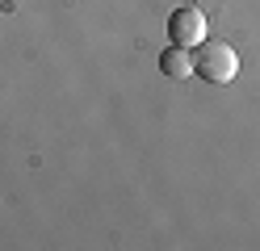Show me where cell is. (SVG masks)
<instances>
[{"instance_id":"3","label":"cell","mask_w":260,"mask_h":251,"mask_svg":"<svg viewBox=\"0 0 260 251\" xmlns=\"http://www.w3.org/2000/svg\"><path fill=\"white\" fill-rule=\"evenodd\" d=\"M159 71L172 76V80H189V76H193V59H189V50H185V46L164 50V55H159Z\"/></svg>"},{"instance_id":"1","label":"cell","mask_w":260,"mask_h":251,"mask_svg":"<svg viewBox=\"0 0 260 251\" xmlns=\"http://www.w3.org/2000/svg\"><path fill=\"white\" fill-rule=\"evenodd\" d=\"M193 71L210 84H231L239 76V59L226 42H198V59H193Z\"/></svg>"},{"instance_id":"2","label":"cell","mask_w":260,"mask_h":251,"mask_svg":"<svg viewBox=\"0 0 260 251\" xmlns=\"http://www.w3.org/2000/svg\"><path fill=\"white\" fill-rule=\"evenodd\" d=\"M168 38H172V46H185V50L206 42V13L202 9H176L168 17Z\"/></svg>"}]
</instances>
